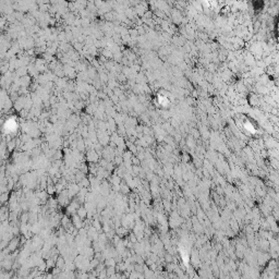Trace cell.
Segmentation results:
<instances>
[{
    "instance_id": "1",
    "label": "cell",
    "mask_w": 279,
    "mask_h": 279,
    "mask_svg": "<svg viewBox=\"0 0 279 279\" xmlns=\"http://www.w3.org/2000/svg\"><path fill=\"white\" fill-rule=\"evenodd\" d=\"M20 245V238L19 237H13L11 240L9 241L8 245H7V249L10 251V252H16L18 247Z\"/></svg>"
},
{
    "instance_id": "2",
    "label": "cell",
    "mask_w": 279,
    "mask_h": 279,
    "mask_svg": "<svg viewBox=\"0 0 279 279\" xmlns=\"http://www.w3.org/2000/svg\"><path fill=\"white\" fill-rule=\"evenodd\" d=\"M56 267L57 268H59L61 272L65 269V259L62 257V256H60L59 255L58 256V259L56 260Z\"/></svg>"
},
{
    "instance_id": "3",
    "label": "cell",
    "mask_w": 279,
    "mask_h": 279,
    "mask_svg": "<svg viewBox=\"0 0 279 279\" xmlns=\"http://www.w3.org/2000/svg\"><path fill=\"white\" fill-rule=\"evenodd\" d=\"M77 215H78V217L83 220L84 218H86L87 217V210L85 209V207H82V206H80L78 207V209L77 210Z\"/></svg>"
},
{
    "instance_id": "4",
    "label": "cell",
    "mask_w": 279,
    "mask_h": 279,
    "mask_svg": "<svg viewBox=\"0 0 279 279\" xmlns=\"http://www.w3.org/2000/svg\"><path fill=\"white\" fill-rule=\"evenodd\" d=\"M28 217H30L28 213H26V212H23V213H22V215L20 216V221H21V224H22V225H25L26 222H28Z\"/></svg>"
},
{
    "instance_id": "5",
    "label": "cell",
    "mask_w": 279,
    "mask_h": 279,
    "mask_svg": "<svg viewBox=\"0 0 279 279\" xmlns=\"http://www.w3.org/2000/svg\"><path fill=\"white\" fill-rule=\"evenodd\" d=\"M9 192H5V193H1L0 194V204H6L7 202L9 201Z\"/></svg>"
},
{
    "instance_id": "6",
    "label": "cell",
    "mask_w": 279,
    "mask_h": 279,
    "mask_svg": "<svg viewBox=\"0 0 279 279\" xmlns=\"http://www.w3.org/2000/svg\"><path fill=\"white\" fill-rule=\"evenodd\" d=\"M46 192L47 194L51 195L56 192V189H55V184L52 183H47V187H46Z\"/></svg>"
},
{
    "instance_id": "7",
    "label": "cell",
    "mask_w": 279,
    "mask_h": 279,
    "mask_svg": "<svg viewBox=\"0 0 279 279\" xmlns=\"http://www.w3.org/2000/svg\"><path fill=\"white\" fill-rule=\"evenodd\" d=\"M46 266H47V269H52L56 267V262L52 260V259H47L46 261Z\"/></svg>"
},
{
    "instance_id": "8",
    "label": "cell",
    "mask_w": 279,
    "mask_h": 279,
    "mask_svg": "<svg viewBox=\"0 0 279 279\" xmlns=\"http://www.w3.org/2000/svg\"><path fill=\"white\" fill-rule=\"evenodd\" d=\"M106 274H107V277L116 275V268L115 267H106Z\"/></svg>"
},
{
    "instance_id": "9",
    "label": "cell",
    "mask_w": 279,
    "mask_h": 279,
    "mask_svg": "<svg viewBox=\"0 0 279 279\" xmlns=\"http://www.w3.org/2000/svg\"><path fill=\"white\" fill-rule=\"evenodd\" d=\"M144 265V264H143ZM143 265H140V264H134V272L140 274H143Z\"/></svg>"
},
{
    "instance_id": "10",
    "label": "cell",
    "mask_w": 279,
    "mask_h": 279,
    "mask_svg": "<svg viewBox=\"0 0 279 279\" xmlns=\"http://www.w3.org/2000/svg\"><path fill=\"white\" fill-rule=\"evenodd\" d=\"M61 158H62V153L58 150V152L55 154V156H53V159H56V160H60Z\"/></svg>"
}]
</instances>
